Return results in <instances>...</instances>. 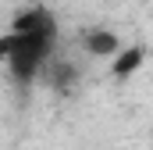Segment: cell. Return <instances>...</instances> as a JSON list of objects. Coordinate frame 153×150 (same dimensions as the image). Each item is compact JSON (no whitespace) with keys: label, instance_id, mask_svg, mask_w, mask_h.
I'll list each match as a JSON object with an SVG mask.
<instances>
[{"label":"cell","instance_id":"obj_1","mask_svg":"<svg viewBox=\"0 0 153 150\" xmlns=\"http://www.w3.org/2000/svg\"><path fill=\"white\" fill-rule=\"evenodd\" d=\"M57 22L46 7H29L11 22V32L0 36V61L18 82H32L53 57Z\"/></svg>","mask_w":153,"mask_h":150},{"label":"cell","instance_id":"obj_2","mask_svg":"<svg viewBox=\"0 0 153 150\" xmlns=\"http://www.w3.org/2000/svg\"><path fill=\"white\" fill-rule=\"evenodd\" d=\"M85 46H89L93 54L107 57V54H117V50H121V39H117L114 32H107V29H93V32L85 36Z\"/></svg>","mask_w":153,"mask_h":150},{"label":"cell","instance_id":"obj_3","mask_svg":"<svg viewBox=\"0 0 153 150\" xmlns=\"http://www.w3.org/2000/svg\"><path fill=\"white\" fill-rule=\"evenodd\" d=\"M143 57H146V54H143L139 46H128V50L114 61V75H121V79H125V75H132L139 64H143Z\"/></svg>","mask_w":153,"mask_h":150}]
</instances>
